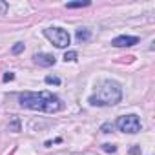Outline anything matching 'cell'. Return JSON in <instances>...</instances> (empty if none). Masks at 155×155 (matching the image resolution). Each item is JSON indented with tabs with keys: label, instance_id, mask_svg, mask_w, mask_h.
Returning a JSON list of instances; mask_svg holds the SVG:
<instances>
[{
	"label": "cell",
	"instance_id": "cell-1",
	"mask_svg": "<svg viewBox=\"0 0 155 155\" xmlns=\"http://www.w3.org/2000/svg\"><path fill=\"white\" fill-rule=\"evenodd\" d=\"M18 102L22 108H29L35 111H44V113H57L64 108V102L53 95L51 91H24L18 95Z\"/></svg>",
	"mask_w": 155,
	"mask_h": 155
},
{
	"label": "cell",
	"instance_id": "cell-2",
	"mask_svg": "<svg viewBox=\"0 0 155 155\" xmlns=\"http://www.w3.org/2000/svg\"><path fill=\"white\" fill-rule=\"evenodd\" d=\"M122 99V90L119 86V82L115 81H104L99 90L90 97V104L91 106H113L119 104Z\"/></svg>",
	"mask_w": 155,
	"mask_h": 155
},
{
	"label": "cell",
	"instance_id": "cell-3",
	"mask_svg": "<svg viewBox=\"0 0 155 155\" xmlns=\"http://www.w3.org/2000/svg\"><path fill=\"white\" fill-rule=\"evenodd\" d=\"M44 35H46V38H49L57 48H68L69 42H71L69 33H68L66 29H62V28H48V29H44Z\"/></svg>",
	"mask_w": 155,
	"mask_h": 155
},
{
	"label": "cell",
	"instance_id": "cell-4",
	"mask_svg": "<svg viewBox=\"0 0 155 155\" xmlns=\"http://www.w3.org/2000/svg\"><path fill=\"white\" fill-rule=\"evenodd\" d=\"M117 128L120 131H124V133H131V135L139 133L140 131V119L137 115H133V113L122 115V117L117 119Z\"/></svg>",
	"mask_w": 155,
	"mask_h": 155
},
{
	"label": "cell",
	"instance_id": "cell-5",
	"mask_svg": "<svg viewBox=\"0 0 155 155\" xmlns=\"http://www.w3.org/2000/svg\"><path fill=\"white\" fill-rule=\"evenodd\" d=\"M135 44H139V37H130V35H120L111 40V46H115V48H130Z\"/></svg>",
	"mask_w": 155,
	"mask_h": 155
},
{
	"label": "cell",
	"instance_id": "cell-6",
	"mask_svg": "<svg viewBox=\"0 0 155 155\" xmlns=\"http://www.w3.org/2000/svg\"><path fill=\"white\" fill-rule=\"evenodd\" d=\"M33 60H35V64H38V66H42V68L55 66V62H57V58H55L53 55H49V53H37V55L33 57Z\"/></svg>",
	"mask_w": 155,
	"mask_h": 155
},
{
	"label": "cell",
	"instance_id": "cell-7",
	"mask_svg": "<svg viewBox=\"0 0 155 155\" xmlns=\"http://www.w3.org/2000/svg\"><path fill=\"white\" fill-rule=\"evenodd\" d=\"M75 38H77V42H79V44H84V42H88L91 38V31L88 28H79V29H77V33H75Z\"/></svg>",
	"mask_w": 155,
	"mask_h": 155
},
{
	"label": "cell",
	"instance_id": "cell-8",
	"mask_svg": "<svg viewBox=\"0 0 155 155\" xmlns=\"http://www.w3.org/2000/svg\"><path fill=\"white\" fill-rule=\"evenodd\" d=\"M90 4H91L90 0H77V2H68L66 8L68 9H77V8H88Z\"/></svg>",
	"mask_w": 155,
	"mask_h": 155
},
{
	"label": "cell",
	"instance_id": "cell-9",
	"mask_svg": "<svg viewBox=\"0 0 155 155\" xmlns=\"http://www.w3.org/2000/svg\"><path fill=\"white\" fill-rule=\"evenodd\" d=\"M44 82H46V84H49V86H51V84H55V86H60V82H62V81L58 79V77H55V75H48L46 79H44Z\"/></svg>",
	"mask_w": 155,
	"mask_h": 155
},
{
	"label": "cell",
	"instance_id": "cell-10",
	"mask_svg": "<svg viewBox=\"0 0 155 155\" xmlns=\"http://www.w3.org/2000/svg\"><path fill=\"white\" fill-rule=\"evenodd\" d=\"M77 57H79V55H77V51H66L64 53V60L66 62H73V60H77Z\"/></svg>",
	"mask_w": 155,
	"mask_h": 155
},
{
	"label": "cell",
	"instance_id": "cell-11",
	"mask_svg": "<svg viewBox=\"0 0 155 155\" xmlns=\"http://www.w3.org/2000/svg\"><path fill=\"white\" fill-rule=\"evenodd\" d=\"M22 51H24V44H22V42H17V44L13 46V49H11L13 55H18V53H22Z\"/></svg>",
	"mask_w": 155,
	"mask_h": 155
},
{
	"label": "cell",
	"instance_id": "cell-12",
	"mask_svg": "<svg viewBox=\"0 0 155 155\" xmlns=\"http://www.w3.org/2000/svg\"><path fill=\"white\" fill-rule=\"evenodd\" d=\"M102 150H104V151H108V153H115V150H117V148H115L113 144H104V146H102Z\"/></svg>",
	"mask_w": 155,
	"mask_h": 155
},
{
	"label": "cell",
	"instance_id": "cell-13",
	"mask_svg": "<svg viewBox=\"0 0 155 155\" xmlns=\"http://www.w3.org/2000/svg\"><path fill=\"white\" fill-rule=\"evenodd\" d=\"M9 128H11V130H13V131H20V122H18V120H17V119H15V120H13V122H11V126H9Z\"/></svg>",
	"mask_w": 155,
	"mask_h": 155
},
{
	"label": "cell",
	"instance_id": "cell-14",
	"mask_svg": "<svg viewBox=\"0 0 155 155\" xmlns=\"http://www.w3.org/2000/svg\"><path fill=\"white\" fill-rule=\"evenodd\" d=\"M15 79V73H11V71H8L6 75H4V82H9V81H13Z\"/></svg>",
	"mask_w": 155,
	"mask_h": 155
},
{
	"label": "cell",
	"instance_id": "cell-15",
	"mask_svg": "<svg viewBox=\"0 0 155 155\" xmlns=\"http://www.w3.org/2000/svg\"><path fill=\"white\" fill-rule=\"evenodd\" d=\"M110 130H113L111 124H104V126H102V131H104V133H110Z\"/></svg>",
	"mask_w": 155,
	"mask_h": 155
},
{
	"label": "cell",
	"instance_id": "cell-16",
	"mask_svg": "<svg viewBox=\"0 0 155 155\" xmlns=\"http://www.w3.org/2000/svg\"><path fill=\"white\" fill-rule=\"evenodd\" d=\"M0 11H2V13L6 11V4H2V2H0Z\"/></svg>",
	"mask_w": 155,
	"mask_h": 155
}]
</instances>
